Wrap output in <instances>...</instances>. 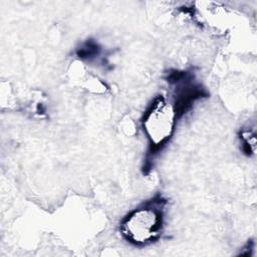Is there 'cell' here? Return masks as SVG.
Masks as SVG:
<instances>
[{
  "label": "cell",
  "instance_id": "1",
  "mask_svg": "<svg viewBox=\"0 0 257 257\" xmlns=\"http://www.w3.org/2000/svg\"><path fill=\"white\" fill-rule=\"evenodd\" d=\"M165 204L166 200L157 196L132 211L120 224L123 238L136 246L153 243L163 229Z\"/></svg>",
  "mask_w": 257,
  "mask_h": 257
},
{
  "label": "cell",
  "instance_id": "2",
  "mask_svg": "<svg viewBox=\"0 0 257 257\" xmlns=\"http://www.w3.org/2000/svg\"><path fill=\"white\" fill-rule=\"evenodd\" d=\"M177 119L173 104L164 96L159 95L152 101L143 118V130L150 144L149 157L154 158L168 144L175 131Z\"/></svg>",
  "mask_w": 257,
  "mask_h": 257
},
{
  "label": "cell",
  "instance_id": "3",
  "mask_svg": "<svg viewBox=\"0 0 257 257\" xmlns=\"http://www.w3.org/2000/svg\"><path fill=\"white\" fill-rule=\"evenodd\" d=\"M99 50L98 44L94 40L88 39L76 49V55L81 59H91L99 54Z\"/></svg>",
  "mask_w": 257,
  "mask_h": 257
},
{
  "label": "cell",
  "instance_id": "4",
  "mask_svg": "<svg viewBox=\"0 0 257 257\" xmlns=\"http://www.w3.org/2000/svg\"><path fill=\"white\" fill-rule=\"evenodd\" d=\"M242 143V150L247 156H251L254 154L255 147V137L249 131H244L241 133L240 137Z\"/></svg>",
  "mask_w": 257,
  "mask_h": 257
}]
</instances>
